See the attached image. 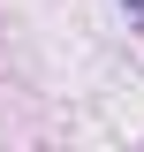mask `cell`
Here are the masks:
<instances>
[{
  "label": "cell",
  "mask_w": 144,
  "mask_h": 152,
  "mask_svg": "<svg viewBox=\"0 0 144 152\" xmlns=\"http://www.w3.org/2000/svg\"><path fill=\"white\" fill-rule=\"evenodd\" d=\"M121 8H137V15H144V0H121Z\"/></svg>",
  "instance_id": "6da1fadb"
}]
</instances>
